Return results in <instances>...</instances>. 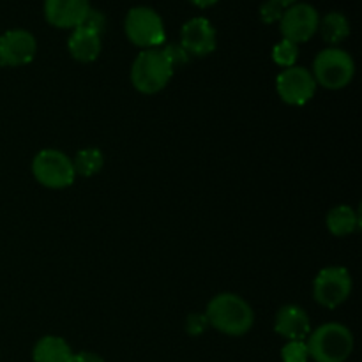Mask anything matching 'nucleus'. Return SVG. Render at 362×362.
Segmentation results:
<instances>
[{"instance_id": "obj_1", "label": "nucleus", "mask_w": 362, "mask_h": 362, "mask_svg": "<svg viewBox=\"0 0 362 362\" xmlns=\"http://www.w3.org/2000/svg\"><path fill=\"white\" fill-rule=\"evenodd\" d=\"M209 325L226 336H243L253 327L255 315L250 304L235 293H219L207 306Z\"/></svg>"}, {"instance_id": "obj_2", "label": "nucleus", "mask_w": 362, "mask_h": 362, "mask_svg": "<svg viewBox=\"0 0 362 362\" xmlns=\"http://www.w3.org/2000/svg\"><path fill=\"white\" fill-rule=\"evenodd\" d=\"M308 354L315 362H345L354 350V336L341 324H325L308 339Z\"/></svg>"}, {"instance_id": "obj_3", "label": "nucleus", "mask_w": 362, "mask_h": 362, "mask_svg": "<svg viewBox=\"0 0 362 362\" xmlns=\"http://www.w3.org/2000/svg\"><path fill=\"white\" fill-rule=\"evenodd\" d=\"M173 76L172 64L161 49H144L131 67V81L141 94H158Z\"/></svg>"}, {"instance_id": "obj_4", "label": "nucleus", "mask_w": 362, "mask_h": 362, "mask_svg": "<svg viewBox=\"0 0 362 362\" xmlns=\"http://www.w3.org/2000/svg\"><path fill=\"white\" fill-rule=\"evenodd\" d=\"M356 73L354 59L339 48H327L317 55L313 62V78L317 85L329 90H338L352 81Z\"/></svg>"}, {"instance_id": "obj_5", "label": "nucleus", "mask_w": 362, "mask_h": 362, "mask_svg": "<svg viewBox=\"0 0 362 362\" xmlns=\"http://www.w3.org/2000/svg\"><path fill=\"white\" fill-rule=\"evenodd\" d=\"M32 173L41 186L49 189H64L74 182L73 161L64 152L55 148H45L37 152L32 161Z\"/></svg>"}, {"instance_id": "obj_6", "label": "nucleus", "mask_w": 362, "mask_h": 362, "mask_svg": "<svg viewBox=\"0 0 362 362\" xmlns=\"http://www.w3.org/2000/svg\"><path fill=\"white\" fill-rule=\"evenodd\" d=\"M126 35L133 45L152 49L165 42V27L159 14L151 7H133L124 21Z\"/></svg>"}, {"instance_id": "obj_7", "label": "nucleus", "mask_w": 362, "mask_h": 362, "mask_svg": "<svg viewBox=\"0 0 362 362\" xmlns=\"http://www.w3.org/2000/svg\"><path fill=\"white\" fill-rule=\"evenodd\" d=\"M352 292V276L345 267H327L318 272L313 283V296L320 306L334 310Z\"/></svg>"}, {"instance_id": "obj_8", "label": "nucleus", "mask_w": 362, "mask_h": 362, "mask_svg": "<svg viewBox=\"0 0 362 362\" xmlns=\"http://www.w3.org/2000/svg\"><path fill=\"white\" fill-rule=\"evenodd\" d=\"M320 16L317 9L310 4H293L283 11V16L279 20V28L286 41H292L296 45L306 42L317 34Z\"/></svg>"}, {"instance_id": "obj_9", "label": "nucleus", "mask_w": 362, "mask_h": 362, "mask_svg": "<svg viewBox=\"0 0 362 362\" xmlns=\"http://www.w3.org/2000/svg\"><path fill=\"white\" fill-rule=\"evenodd\" d=\"M276 88L278 94L286 105L303 106L311 101L317 92V81L313 74L308 69L299 66L286 67L276 80Z\"/></svg>"}, {"instance_id": "obj_10", "label": "nucleus", "mask_w": 362, "mask_h": 362, "mask_svg": "<svg viewBox=\"0 0 362 362\" xmlns=\"http://www.w3.org/2000/svg\"><path fill=\"white\" fill-rule=\"evenodd\" d=\"M37 49L34 35L27 30H9L0 37V66L18 67L32 62Z\"/></svg>"}, {"instance_id": "obj_11", "label": "nucleus", "mask_w": 362, "mask_h": 362, "mask_svg": "<svg viewBox=\"0 0 362 362\" xmlns=\"http://www.w3.org/2000/svg\"><path fill=\"white\" fill-rule=\"evenodd\" d=\"M180 46L189 55L205 57L216 49V30L205 18L186 21L180 30Z\"/></svg>"}, {"instance_id": "obj_12", "label": "nucleus", "mask_w": 362, "mask_h": 362, "mask_svg": "<svg viewBox=\"0 0 362 362\" xmlns=\"http://www.w3.org/2000/svg\"><path fill=\"white\" fill-rule=\"evenodd\" d=\"M90 11L88 0H45V16L57 28H76Z\"/></svg>"}, {"instance_id": "obj_13", "label": "nucleus", "mask_w": 362, "mask_h": 362, "mask_svg": "<svg viewBox=\"0 0 362 362\" xmlns=\"http://www.w3.org/2000/svg\"><path fill=\"white\" fill-rule=\"evenodd\" d=\"M274 329L279 336L288 341H303L310 336V318L303 308L288 304V306H283L276 315Z\"/></svg>"}, {"instance_id": "obj_14", "label": "nucleus", "mask_w": 362, "mask_h": 362, "mask_svg": "<svg viewBox=\"0 0 362 362\" xmlns=\"http://www.w3.org/2000/svg\"><path fill=\"white\" fill-rule=\"evenodd\" d=\"M67 48H69L73 59L78 62H94L101 53V35L88 30V28L76 27L73 34L69 35Z\"/></svg>"}, {"instance_id": "obj_15", "label": "nucleus", "mask_w": 362, "mask_h": 362, "mask_svg": "<svg viewBox=\"0 0 362 362\" xmlns=\"http://www.w3.org/2000/svg\"><path fill=\"white\" fill-rule=\"evenodd\" d=\"M32 359L34 362H74V354L59 336H45L34 346Z\"/></svg>"}, {"instance_id": "obj_16", "label": "nucleus", "mask_w": 362, "mask_h": 362, "mask_svg": "<svg viewBox=\"0 0 362 362\" xmlns=\"http://www.w3.org/2000/svg\"><path fill=\"white\" fill-rule=\"evenodd\" d=\"M361 226V218L349 205H338L327 214V228L332 235H350Z\"/></svg>"}, {"instance_id": "obj_17", "label": "nucleus", "mask_w": 362, "mask_h": 362, "mask_svg": "<svg viewBox=\"0 0 362 362\" xmlns=\"http://www.w3.org/2000/svg\"><path fill=\"white\" fill-rule=\"evenodd\" d=\"M318 28H320L324 41L329 45H338V42L345 41L350 34V23L341 13H329L318 23Z\"/></svg>"}, {"instance_id": "obj_18", "label": "nucleus", "mask_w": 362, "mask_h": 362, "mask_svg": "<svg viewBox=\"0 0 362 362\" xmlns=\"http://www.w3.org/2000/svg\"><path fill=\"white\" fill-rule=\"evenodd\" d=\"M105 165V158H103L101 151L94 147L83 148L76 154L73 161V168L76 175L81 177H92L99 172Z\"/></svg>"}, {"instance_id": "obj_19", "label": "nucleus", "mask_w": 362, "mask_h": 362, "mask_svg": "<svg viewBox=\"0 0 362 362\" xmlns=\"http://www.w3.org/2000/svg\"><path fill=\"white\" fill-rule=\"evenodd\" d=\"M297 57H299V48H297L296 42L286 41V39L278 42V45L274 46V49H272V60L281 67L296 66Z\"/></svg>"}, {"instance_id": "obj_20", "label": "nucleus", "mask_w": 362, "mask_h": 362, "mask_svg": "<svg viewBox=\"0 0 362 362\" xmlns=\"http://www.w3.org/2000/svg\"><path fill=\"white\" fill-rule=\"evenodd\" d=\"M283 362H308L310 354L304 341H288L281 350Z\"/></svg>"}, {"instance_id": "obj_21", "label": "nucleus", "mask_w": 362, "mask_h": 362, "mask_svg": "<svg viewBox=\"0 0 362 362\" xmlns=\"http://www.w3.org/2000/svg\"><path fill=\"white\" fill-rule=\"evenodd\" d=\"M161 52L163 55L166 57V60L172 64V67L184 66V64H187V60H189L191 57L180 45H166Z\"/></svg>"}, {"instance_id": "obj_22", "label": "nucleus", "mask_w": 362, "mask_h": 362, "mask_svg": "<svg viewBox=\"0 0 362 362\" xmlns=\"http://www.w3.org/2000/svg\"><path fill=\"white\" fill-rule=\"evenodd\" d=\"M209 327V320L204 313H193L186 320V331L189 336H202Z\"/></svg>"}, {"instance_id": "obj_23", "label": "nucleus", "mask_w": 362, "mask_h": 362, "mask_svg": "<svg viewBox=\"0 0 362 362\" xmlns=\"http://www.w3.org/2000/svg\"><path fill=\"white\" fill-rule=\"evenodd\" d=\"M283 11H285V7L276 4L274 0H269V2H265L264 6L260 7V16L265 23H276V21L281 20Z\"/></svg>"}, {"instance_id": "obj_24", "label": "nucleus", "mask_w": 362, "mask_h": 362, "mask_svg": "<svg viewBox=\"0 0 362 362\" xmlns=\"http://www.w3.org/2000/svg\"><path fill=\"white\" fill-rule=\"evenodd\" d=\"M105 23H106V20H105V16H103V13H99V11H95V9H90L80 27L88 28V30H92V32H95V34L101 35L103 30H105Z\"/></svg>"}, {"instance_id": "obj_25", "label": "nucleus", "mask_w": 362, "mask_h": 362, "mask_svg": "<svg viewBox=\"0 0 362 362\" xmlns=\"http://www.w3.org/2000/svg\"><path fill=\"white\" fill-rule=\"evenodd\" d=\"M74 362H105V361H103V357L98 356V354L80 352V354H74Z\"/></svg>"}, {"instance_id": "obj_26", "label": "nucleus", "mask_w": 362, "mask_h": 362, "mask_svg": "<svg viewBox=\"0 0 362 362\" xmlns=\"http://www.w3.org/2000/svg\"><path fill=\"white\" fill-rule=\"evenodd\" d=\"M189 2L198 7H211L214 6V4H218V0H189Z\"/></svg>"}, {"instance_id": "obj_27", "label": "nucleus", "mask_w": 362, "mask_h": 362, "mask_svg": "<svg viewBox=\"0 0 362 362\" xmlns=\"http://www.w3.org/2000/svg\"><path fill=\"white\" fill-rule=\"evenodd\" d=\"M276 4H279L281 7H290L297 2V0H274Z\"/></svg>"}]
</instances>
